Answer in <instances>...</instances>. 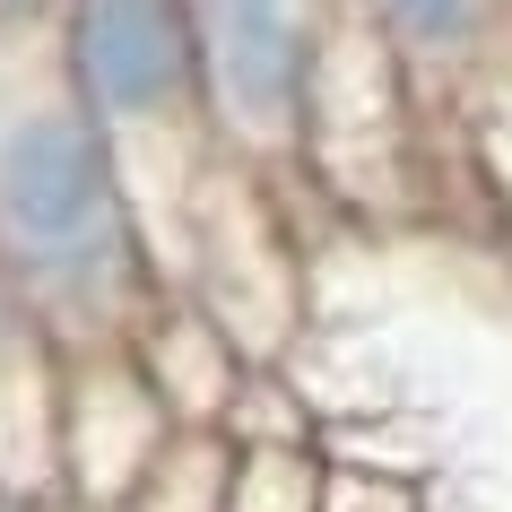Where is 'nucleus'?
<instances>
[{"mask_svg":"<svg viewBox=\"0 0 512 512\" xmlns=\"http://www.w3.org/2000/svg\"><path fill=\"white\" fill-rule=\"evenodd\" d=\"M217 434H226L235 452H252V443H330L322 408L296 391L287 365H243V382H235V400H226V417H217Z\"/></svg>","mask_w":512,"mask_h":512,"instance_id":"nucleus-7","label":"nucleus"},{"mask_svg":"<svg viewBox=\"0 0 512 512\" xmlns=\"http://www.w3.org/2000/svg\"><path fill=\"white\" fill-rule=\"evenodd\" d=\"M348 9L365 18V35H374L382 53L400 61L417 105H426L434 87L478 79L495 35H504V18H512V0H348Z\"/></svg>","mask_w":512,"mask_h":512,"instance_id":"nucleus-5","label":"nucleus"},{"mask_svg":"<svg viewBox=\"0 0 512 512\" xmlns=\"http://www.w3.org/2000/svg\"><path fill=\"white\" fill-rule=\"evenodd\" d=\"M122 356L139 365V382L157 391V408L174 426H217L226 400H235V382H243V365H252L235 348V330L217 322L209 304H191L183 287H157V304L131 322Z\"/></svg>","mask_w":512,"mask_h":512,"instance_id":"nucleus-4","label":"nucleus"},{"mask_svg":"<svg viewBox=\"0 0 512 512\" xmlns=\"http://www.w3.org/2000/svg\"><path fill=\"white\" fill-rule=\"evenodd\" d=\"M226 478H235V443L217 426H174L122 512H226Z\"/></svg>","mask_w":512,"mask_h":512,"instance_id":"nucleus-6","label":"nucleus"},{"mask_svg":"<svg viewBox=\"0 0 512 512\" xmlns=\"http://www.w3.org/2000/svg\"><path fill=\"white\" fill-rule=\"evenodd\" d=\"M0 512H44V495H35V486H18V478H0Z\"/></svg>","mask_w":512,"mask_h":512,"instance_id":"nucleus-11","label":"nucleus"},{"mask_svg":"<svg viewBox=\"0 0 512 512\" xmlns=\"http://www.w3.org/2000/svg\"><path fill=\"white\" fill-rule=\"evenodd\" d=\"M157 287L122 148L61 79L53 0L44 18H0V296L70 356L122 348Z\"/></svg>","mask_w":512,"mask_h":512,"instance_id":"nucleus-1","label":"nucleus"},{"mask_svg":"<svg viewBox=\"0 0 512 512\" xmlns=\"http://www.w3.org/2000/svg\"><path fill=\"white\" fill-rule=\"evenodd\" d=\"M174 417L157 391L139 382L122 348H70L53 391V495L87 512H122L131 486L148 478V460L165 452Z\"/></svg>","mask_w":512,"mask_h":512,"instance_id":"nucleus-3","label":"nucleus"},{"mask_svg":"<svg viewBox=\"0 0 512 512\" xmlns=\"http://www.w3.org/2000/svg\"><path fill=\"white\" fill-rule=\"evenodd\" d=\"M322 512H426V486H417V469H391V460H339V452H330Z\"/></svg>","mask_w":512,"mask_h":512,"instance_id":"nucleus-9","label":"nucleus"},{"mask_svg":"<svg viewBox=\"0 0 512 512\" xmlns=\"http://www.w3.org/2000/svg\"><path fill=\"white\" fill-rule=\"evenodd\" d=\"M44 512H87V504H61V495H44Z\"/></svg>","mask_w":512,"mask_h":512,"instance_id":"nucleus-12","label":"nucleus"},{"mask_svg":"<svg viewBox=\"0 0 512 512\" xmlns=\"http://www.w3.org/2000/svg\"><path fill=\"white\" fill-rule=\"evenodd\" d=\"M53 53H61L70 96L122 148L131 200L148 191V174H165L174 217H183L191 183L217 157L209 122H200V35H191V9L183 0H53Z\"/></svg>","mask_w":512,"mask_h":512,"instance_id":"nucleus-2","label":"nucleus"},{"mask_svg":"<svg viewBox=\"0 0 512 512\" xmlns=\"http://www.w3.org/2000/svg\"><path fill=\"white\" fill-rule=\"evenodd\" d=\"M322 443H252L235 452V478H226V512H322Z\"/></svg>","mask_w":512,"mask_h":512,"instance_id":"nucleus-8","label":"nucleus"},{"mask_svg":"<svg viewBox=\"0 0 512 512\" xmlns=\"http://www.w3.org/2000/svg\"><path fill=\"white\" fill-rule=\"evenodd\" d=\"M191 27H235V18H330L339 0H183Z\"/></svg>","mask_w":512,"mask_h":512,"instance_id":"nucleus-10","label":"nucleus"},{"mask_svg":"<svg viewBox=\"0 0 512 512\" xmlns=\"http://www.w3.org/2000/svg\"><path fill=\"white\" fill-rule=\"evenodd\" d=\"M0 304H9V296H0Z\"/></svg>","mask_w":512,"mask_h":512,"instance_id":"nucleus-13","label":"nucleus"}]
</instances>
